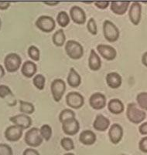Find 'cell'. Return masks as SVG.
<instances>
[{"label":"cell","mask_w":147,"mask_h":155,"mask_svg":"<svg viewBox=\"0 0 147 155\" xmlns=\"http://www.w3.org/2000/svg\"><path fill=\"white\" fill-rule=\"evenodd\" d=\"M46 79L42 74H36L32 79V84L39 91H43L45 87Z\"/></svg>","instance_id":"obj_29"},{"label":"cell","mask_w":147,"mask_h":155,"mask_svg":"<svg viewBox=\"0 0 147 155\" xmlns=\"http://www.w3.org/2000/svg\"><path fill=\"white\" fill-rule=\"evenodd\" d=\"M70 16L72 21L77 25H83L86 22V13L84 9L77 5H74L70 9Z\"/></svg>","instance_id":"obj_16"},{"label":"cell","mask_w":147,"mask_h":155,"mask_svg":"<svg viewBox=\"0 0 147 155\" xmlns=\"http://www.w3.org/2000/svg\"><path fill=\"white\" fill-rule=\"evenodd\" d=\"M106 83L111 89H117L121 87L122 84V78L121 75L116 72H111L106 76Z\"/></svg>","instance_id":"obj_19"},{"label":"cell","mask_w":147,"mask_h":155,"mask_svg":"<svg viewBox=\"0 0 147 155\" xmlns=\"http://www.w3.org/2000/svg\"><path fill=\"white\" fill-rule=\"evenodd\" d=\"M84 3H86V4H91V3H92V2H84Z\"/></svg>","instance_id":"obj_46"},{"label":"cell","mask_w":147,"mask_h":155,"mask_svg":"<svg viewBox=\"0 0 147 155\" xmlns=\"http://www.w3.org/2000/svg\"><path fill=\"white\" fill-rule=\"evenodd\" d=\"M37 71V66L32 61H26L22 64L21 73L26 78H31L36 74Z\"/></svg>","instance_id":"obj_21"},{"label":"cell","mask_w":147,"mask_h":155,"mask_svg":"<svg viewBox=\"0 0 147 155\" xmlns=\"http://www.w3.org/2000/svg\"><path fill=\"white\" fill-rule=\"evenodd\" d=\"M138 148L143 153H147V137L142 138L138 143Z\"/></svg>","instance_id":"obj_37"},{"label":"cell","mask_w":147,"mask_h":155,"mask_svg":"<svg viewBox=\"0 0 147 155\" xmlns=\"http://www.w3.org/2000/svg\"><path fill=\"white\" fill-rule=\"evenodd\" d=\"M63 155H74L73 153H64Z\"/></svg>","instance_id":"obj_45"},{"label":"cell","mask_w":147,"mask_h":155,"mask_svg":"<svg viewBox=\"0 0 147 155\" xmlns=\"http://www.w3.org/2000/svg\"><path fill=\"white\" fill-rule=\"evenodd\" d=\"M9 2H0V10H6L10 6Z\"/></svg>","instance_id":"obj_41"},{"label":"cell","mask_w":147,"mask_h":155,"mask_svg":"<svg viewBox=\"0 0 147 155\" xmlns=\"http://www.w3.org/2000/svg\"><path fill=\"white\" fill-rule=\"evenodd\" d=\"M138 131L142 135L147 134V122H144L138 127Z\"/></svg>","instance_id":"obj_40"},{"label":"cell","mask_w":147,"mask_h":155,"mask_svg":"<svg viewBox=\"0 0 147 155\" xmlns=\"http://www.w3.org/2000/svg\"><path fill=\"white\" fill-rule=\"evenodd\" d=\"M126 117L131 123L138 124L145 119L146 114L144 110L138 108L136 104L130 103L127 106Z\"/></svg>","instance_id":"obj_1"},{"label":"cell","mask_w":147,"mask_h":155,"mask_svg":"<svg viewBox=\"0 0 147 155\" xmlns=\"http://www.w3.org/2000/svg\"><path fill=\"white\" fill-rule=\"evenodd\" d=\"M28 55L33 61H39L40 59V51L36 46H30L28 49Z\"/></svg>","instance_id":"obj_32"},{"label":"cell","mask_w":147,"mask_h":155,"mask_svg":"<svg viewBox=\"0 0 147 155\" xmlns=\"http://www.w3.org/2000/svg\"><path fill=\"white\" fill-rule=\"evenodd\" d=\"M129 5L130 2H128V1H122V2L113 1V2H110L111 12L119 15H124L127 12Z\"/></svg>","instance_id":"obj_17"},{"label":"cell","mask_w":147,"mask_h":155,"mask_svg":"<svg viewBox=\"0 0 147 155\" xmlns=\"http://www.w3.org/2000/svg\"><path fill=\"white\" fill-rule=\"evenodd\" d=\"M97 137L96 134L91 130H86L80 134L79 140L81 143L86 146H91L93 145L96 141Z\"/></svg>","instance_id":"obj_20"},{"label":"cell","mask_w":147,"mask_h":155,"mask_svg":"<svg viewBox=\"0 0 147 155\" xmlns=\"http://www.w3.org/2000/svg\"><path fill=\"white\" fill-rule=\"evenodd\" d=\"M43 3L47 5H50V6H54V5H58L60 2H43Z\"/></svg>","instance_id":"obj_44"},{"label":"cell","mask_w":147,"mask_h":155,"mask_svg":"<svg viewBox=\"0 0 147 155\" xmlns=\"http://www.w3.org/2000/svg\"><path fill=\"white\" fill-rule=\"evenodd\" d=\"M1 26H2V21H1V19H0V29H1Z\"/></svg>","instance_id":"obj_47"},{"label":"cell","mask_w":147,"mask_h":155,"mask_svg":"<svg viewBox=\"0 0 147 155\" xmlns=\"http://www.w3.org/2000/svg\"><path fill=\"white\" fill-rule=\"evenodd\" d=\"M67 81V84L73 88H77L81 84V77H80V74L73 67L70 69Z\"/></svg>","instance_id":"obj_22"},{"label":"cell","mask_w":147,"mask_h":155,"mask_svg":"<svg viewBox=\"0 0 147 155\" xmlns=\"http://www.w3.org/2000/svg\"><path fill=\"white\" fill-rule=\"evenodd\" d=\"M87 30H88V32H90L91 35H93V36L97 35V26L95 19H94V18H91V19H89V20L87 21Z\"/></svg>","instance_id":"obj_34"},{"label":"cell","mask_w":147,"mask_h":155,"mask_svg":"<svg viewBox=\"0 0 147 155\" xmlns=\"http://www.w3.org/2000/svg\"><path fill=\"white\" fill-rule=\"evenodd\" d=\"M60 145L61 147L67 151H70V150L74 149V143L73 140L71 138L69 137H63L60 140Z\"/></svg>","instance_id":"obj_33"},{"label":"cell","mask_w":147,"mask_h":155,"mask_svg":"<svg viewBox=\"0 0 147 155\" xmlns=\"http://www.w3.org/2000/svg\"><path fill=\"white\" fill-rule=\"evenodd\" d=\"M50 91L55 102H60L66 91V84L61 79H55L50 85Z\"/></svg>","instance_id":"obj_6"},{"label":"cell","mask_w":147,"mask_h":155,"mask_svg":"<svg viewBox=\"0 0 147 155\" xmlns=\"http://www.w3.org/2000/svg\"><path fill=\"white\" fill-rule=\"evenodd\" d=\"M108 137L113 144H117L123 137V128L118 124H113L108 130Z\"/></svg>","instance_id":"obj_12"},{"label":"cell","mask_w":147,"mask_h":155,"mask_svg":"<svg viewBox=\"0 0 147 155\" xmlns=\"http://www.w3.org/2000/svg\"><path fill=\"white\" fill-rule=\"evenodd\" d=\"M19 110L21 113L26 115H29L34 113L35 107L32 103L19 101Z\"/></svg>","instance_id":"obj_26"},{"label":"cell","mask_w":147,"mask_h":155,"mask_svg":"<svg viewBox=\"0 0 147 155\" xmlns=\"http://www.w3.org/2000/svg\"><path fill=\"white\" fill-rule=\"evenodd\" d=\"M97 50L98 53L102 56L104 60L108 61L114 60L117 56V51L115 48L109 45L99 44L97 46Z\"/></svg>","instance_id":"obj_11"},{"label":"cell","mask_w":147,"mask_h":155,"mask_svg":"<svg viewBox=\"0 0 147 155\" xmlns=\"http://www.w3.org/2000/svg\"><path fill=\"white\" fill-rule=\"evenodd\" d=\"M22 64V59L17 53H12L7 55L4 60V66L7 72L15 73L18 71Z\"/></svg>","instance_id":"obj_5"},{"label":"cell","mask_w":147,"mask_h":155,"mask_svg":"<svg viewBox=\"0 0 147 155\" xmlns=\"http://www.w3.org/2000/svg\"><path fill=\"white\" fill-rule=\"evenodd\" d=\"M66 104L72 109H80L84 104V98L80 93L70 92L66 96Z\"/></svg>","instance_id":"obj_8"},{"label":"cell","mask_w":147,"mask_h":155,"mask_svg":"<svg viewBox=\"0 0 147 155\" xmlns=\"http://www.w3.org/2000/svg\"><path fill=\"white\" fill-rule=\"evenodd\" d=\"M9 95H12L10 88L6 85H0V98L4 99Z\"/></svg>","instance_id":"obj_36"},{"label":"cell","mask_w":147,"mask_h":155,"mask_svg":"<svg viewBox=\"0 0 147 155\" xmlns=\"http://www.w3.org/2000/svg\"><path fill=\"white\" fill-rule=\"evenodd\" d=\"M62 130L65 134L74 136L79 132L80 124L76 118L68 120L62 124Z\"/></svg>","instance_id":"obj_13"},{"label":"cell","mask_w":147,"mask_h":155,"mask_svg":"<svg viewBox=\"0 0 147 155\" xmlns=\"http://www.w3.org/2000/svg\"><path fill=\"white\" fill-rule=\"evenodd\" d=\"M73 118H75V113L70 109L63 110L59 115V120L61 124Z\"/></svg>","instance_id":"obj_28"},{"label":"cell","mask_w":147,"mask_h":155,"mask_svg":"<svg viewBox=\"0 0 147 155\" xmlns=\"http://www.w3.org/2000/svg\"><path fill=\"white\" fill-rule=\"evenodd\" d=\"M52 41L56 46H63L66 42V36L63 29H58L52 36Z\"/></svg>","instance_id":"obj_25"},{"label":"cell","mask_w":147,"mask_h":155,"mask_svg":"<svg viewBox=\"0 0 147 155\" xmlns=\"http://www.w3.org/2000/svg\"><path fill=\"white\" fill-rule=\"evenodd\" d=\"M88 67L92 71H97L101 69V60L99 56L94 50H91L88 58Z\"/></svg>","instance_id":"obj_23"},{"label":"cell","mask_w":147,"mask_h":155,"mask_svg":"<svg viewBox=\"0 0 147 155\" xmlns=\"http://www.w3.org/2000/svg\"><path fill=\"white\" fill-rule=\"evenodd\" d=\"M128 17L133 25L138 26L142 17V5L139 2H133L128 11Z\"/></svg>","instance_id":"obj_9"},{"label":"cell","mask_w":147,"mask_h":155,"mask_svg":"<svg viewBox=\"0 0 147 155\" xmlns=\"http://www.w3.org/2000/svg\"><path fill=\"white\" fill-rule=\"evenodd\" d=\"M142 64L147 67V52H145L142 56Z\"/></svg>","instance_id":"obj_42"},{"label":"cell","mask_w":147,"mask_h":155,"mask_svg":"<svg viewBox=\"0 0 147 155\" xmlns=\"http://www.w3.org/2000/svg\"><path fill=\"white\" fill-rule=\"evenodd\" d=\"M110 126V120L108 118L103 116L102 114L97 115L93 123V127L97 131H105Z\"/></svg>","instance_id":"obj_18"},{"label":"cell","mask_w":147,"mask_h":155,"mask_svg":"<svg viewBox=\"0 0 147 155\" xmlns=\"http://www.w3.org/2000/svg\"><path fill=\"white\" fill-rule=\"evenodd\" d=\"M0 155H13L12 147L6 143H0Z\"/></svg>","instance_id":"obj_35"},{"label":"cell","mask_w":147,"mask_h":155,"mask_svg":"<svg viewBox=\"0 0 147 155\" xmlns=\"http://www.w3.org/2000/svg\"><path fill=\"white\" fill-rule=\"evenodd\" d=\"M23 129L16 125H12L5 129V137L7 140L11 142H15L20 140L22 136Z\"/></svg>","instance_id":"obj_10"},{"label":"cell","mask_w":147,"mask_h":155,"mask_svg":"<svg viewBox=\"0 0 147 155\" xmlns=\"http://www.w3.org/2000/svg\"><path fill=\"white\" fill-rule=\"evenodd\" d=\"M108 109L111 114L118 115L123 112L125 110V106L120 100L111 99L108 104Z\"/></svg>","instance_id":"obj_24"},{"label":"cell","mask_w":147,"mask_h":155,"mask_svg":"<svg viewBox=\"0 0 147 155\" xmlns=\"http://www.w3.org/2000/svg\"><path fill=\"white\" fill-rule=\"evenodd\" d=\"M65 52L70 59L77 60L84 55V48L82 45L75 40H68L65 45Z\"/></svg>","instance_id":"obj_2"},{"label":"cell","mask_w":147,"mask_h":155,"mask_svg":"<svg viewBox=\"0 0 147 155\" xmlns=\"http://www.w3.org/2000/svg\"><path fill=\"white\" fill-rule=\"evenodd\" d=\"M56 22L62 28L67 27L70 23V17L65 11H60L56 15Z\"/></svg>","instance_id":"obj_27"},{"label":"cell","mask_w":147,"mask_h":155,"mask_svg":"<svg viewBox=\"0 0 147 155\" xmlns=\"http://www.w3.org/2000/svg\"><path fill=\"white\" fill-rule=\"evenodd\" d=\"M106 101V97L104 94L101 93H94L90 97L89 104L93 109L99 110L105 107Z\"/></svg>","instance_id":"obj_14"},{"label":"cell","mask_w":147,"mask_h":155,"mask_svg":"<svg viewBox=\"0 0 147 155\" xmlns=\"http://www.w3.org/2000/svg\"><path fill=\"white\" fill-rule=\"evenodd\" d=\"M24 140L28 146L36 147H39L43 143V139L40 134L39 128L32 127L30 128L25 134Z\"/></svg>","instance_id":"obj_4"},{"label":"cell","mask_w":147,"mask_h":155,"mask_svg":"<svg viewBox=\"0 0 147 155\" xmlns=\"http://www.w3.org/2000/svg\"><path fill=\"white\" fill-rule=\"evenodd\" d=\"M94 5L97 8L100 9H104L106 8H108L110 5V2L108 1H101V2H95Z\"/></svg>","instance_id":"obj_38"},{"label":"cell","mask_w":147,"mask_h":155,"mask_svg":"<svg viewBox=\"0 0 147 155\" xmlns=\"http://www.w3.org/2000/svg\"><path fill=\"white\" fill-rule=\"evenodd\" d=\"M9 120L14 124V125L20 127L23 130L28 129L32 125V119L29 116L26 114H21L15 115V116L11 117Z\"/></svg>","instance_id":"obj_15"},{"label":"cell","mask_w":147,"mask_h":155,"mask_svg":"<svg viewBox=\"0 0 147 155\" xmlns=\"http://www.w3.org/2000/svg\"><path fill=\"white\" fill-rule=\"evenodd\" d=\"M39 132H40V134H41L43 140H45L46 141L50 140L52 137V128L50 125H43L41 127L39 128Z\"/></svg>","instance_id":"obj_31"},{"label":"cell","mask_w":147,"mask_h":155,"mask_svg":"<svg viewBox=\"0 0 147 155\" xmlns=\"http://www.w3.org/2000/svg\"><path fill=\"white\" fill-rule=\"evenodd\" d=\"M22 155H40L39 152L33 148H26L23 151Z\"/></svg>","instance_id":"obj_39"},{"label":"cell","mask_w":147,"mask_h":155,"mask_svg":"<svg viewBox=\"0 0 147 155\" xmlns=\"http://www.w3.org/2000/svg\"><path fill=\"white\" fill-rule=\"evenodd\" d=\"M121 155H125V154H121Z\"/></svg>","instance_id":"obj_48"},{"label":"cell","mask_w":147,"mask_h":155,"mask_svg":"<svg viewBox=\"0 0 147 155\" xmlns=\"http://www.w3.org/2000/svg\"><path fill=\"white\" fill-rule=\"evenodd\" d=\"M103 34L107 41L115 43L119 38L120 32L118 27L109 20L103 22Z\"/></svg>","instance_id":"obj_3"},{"label":"cell","mask_w":147,"mask_h":155,"mask_svg":"<svg viewBox=\"0 0 147 155\" xmlns=\"http://www.w3.org/2000/svg\"><path fill=\"white\" fill-rule=\"evenodd\" d=\"M136 101L142 110L147 111V92H142L137 95Z\"/></svg>","instance_id":"obj_30"},{"label":"cell","mask_w":147,"mask_h":155,"mask_svg":"<svg viewBox=\"0 0 147 155\" xmlns=\"http://www.w3.org/2000/svg\"><path fill=\"white\" fill-rule=\"evenodd\" d=\"M5 70H4L3 67L0 64V79H2L5 76Z\"/></svg>","instance_id":"obj_43"},{"label":"cell","mask_w":147,"mask_h":155,"mask_svg":"<svg viewBox=\"0 0 147 155\" xmlns=\"http://www.w3.org/2000/svg\"><path fill=\"white\" fill-rule=\"evenodd\" d=\"M36 26L42 32H51L56 27V22L51 16L41 15L36 21Z\"/></svg>","instance_id":"obj_7"}]
</instances>
